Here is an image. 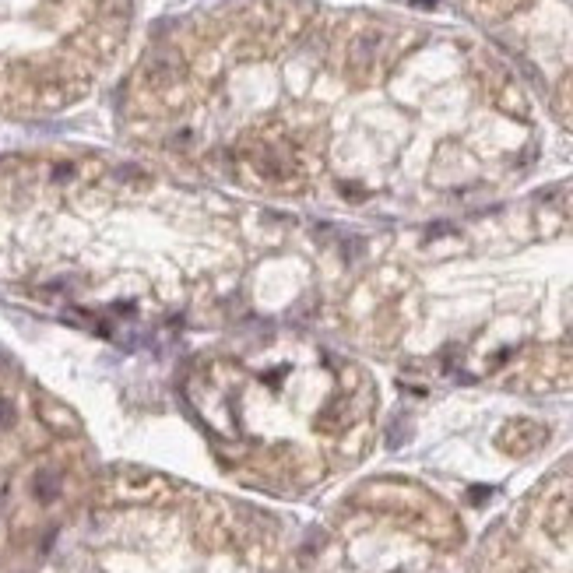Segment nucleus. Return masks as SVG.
<instances>
[{"mask_svg":"<svg viewBox=\"0 0 573 573\" xmlns=\"http://www.w3.org/2000/svg\"><path fill=\"white\" fill-rule=\"evenodd\" d=\"M127 25L131 0H0V109L46 113L81 99Z\"/></svg>","mask_w":573,"mask_h":573,"instance_id":"nucleus-1","label":"nucleus"}]
</instances>
